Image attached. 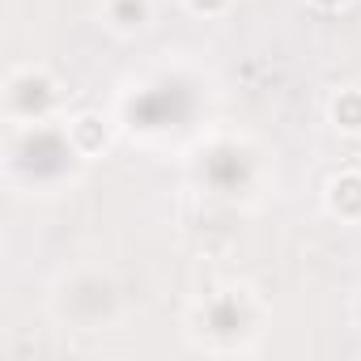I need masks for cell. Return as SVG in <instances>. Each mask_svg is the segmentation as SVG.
Instances as JSON below:
<instances>
[{
  "instance_id": "obj_2",
  "label": "cell",
  "mask_w": 361,
  "mask_h": 361,
  "mask_svg": "<svg viewBox=\"0 0 361 361\" xmlns=\"http://www.w3.org/2000/svg\"><path fill=\"white\" fill-rule=\"evenodd\" d=\"M106 140H111V132H106V119L102 115H94V111H81L77 119H68V145L77 149V153H102L106 149Z\"/></svg>"
},
{
  "instance_id": "obj_3",
  "label": "cell",
  "mask_w": 361,
  "mask_h": 361,
  "mask_svg": "<svg viewBox=\"0 0 361 361\" xmlns=\"http://www.w3.org/2000/svg\"><path fill=\"white\" fill-rule=\"evenodd\" d=\"M327 115H331V123H336L340 132H348V136H361V90H357V85L340 90V94L331 98Z\"/></svg>"
},
{
  "instance_id": "obj_5",
  "label": "cell",
  "mask_w": 361,
  "mask_h": 361,
  "mask_svg": "<svg viewBox=\"0 0 361 361\" xmlns=\"http://www.w3.org/2000/svg\"><path fill=\"white\" fill-rule=\"evenodd\" d=\"M188 9H192L196 18H221V13L230 9V0H188Z\"/></svg>"
},
{
  "instance_id": "obj_6",
  "label": "cell",
  "mask_w": 361,
  "mask_h": 361,
  "mask_svg": "<svg viewBox=\"0 0 361 361\" xmlns=\"http://www.w3.org/2000/svg\"><path fill=\"white\" fill-rule=\"evenodd\" d=\"M314 9H340V5H348V0H310Z\"/></svg>"
},
{
  "instance_id": "obj_1",
  "label": "cell",
  "mask_w": 361,
  "mask_h": 361,
  "mask_svg": "<svg viewBox=\"0 0 361 361\" xmlns=\"http://www.w3.org/2000/svg\"><path fill=\"white\" fill-rule=\"evenodd\" d=\"M323 200H327V213L331 217L361 221V170H340L331 183H327Z\"/></svg>"
},
{
  "instance_id": "obj_4",
  "label": "cell",
  "mask_w": 361,
  "mask_h": 361,
  "mask_svg": "<svg viewBox=\"0 0 361 361\" xmlns=\"http://www.w3.org/2000/svg\"><path fill=\"white\" fill-rule=\"evenodd\" d=\"M149 18H153L149 0H106V22L115 30H140Z\"/></svg>"
}]
</instances>
